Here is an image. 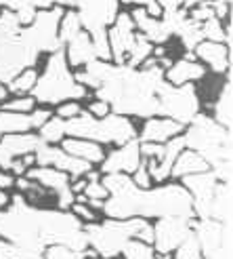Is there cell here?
Returning a JSON list of instances; mask_svg holds the SVG:
<instances>
[{"mask_svg": "<svg viewBox=\"0 0 233 259\" xmlns=\"http://www.w3.org/2000/svg\"><path fill=\"white\" fill-rule=\"evenodd\" d=\"M86 244L101 259H118L124 244L137 238L151 244L153 240V224L145 217H131V219H99L93 224H84Z\"/></svg>", "mask_w": 233, "mask_h": 259, "instance_id": "6da1fadb", "label": "cell"}, {"mask_svg": "<svg viewBox=\"0 0 233 259\" xmlns=\"http://www.w3.org/2000/svg\"><path fill=\"white\" fill-rule=\"evenodd\" d=\"M30 95L36 99V103H42L44 108H57L63 101L84 99L88 95V89L78 84L61 49L48 55L44 70L38 72L36 87L32 89Z\"/></svg>", "mask_w": 233, "mask_h": 259, "instance_id": "7a4b0ae2", "label": "cell"}, {"mask_svg": "<svg viewBox=\"0 0 233 259\" xmlns=\"http://www.w3.org/2000/svg\"><path fill=\"white\" fill-rule=\"evenodd\" d=\"M133 217L160 219V217H185L193 219L191 194L183 184H158L149 190L135 188L133 192Z\"/></svg>", "mask_w": 233, "mask_h": 259, "instance_id": "3957f363", "label": "cell"}, {"mask_svg": "<svg viewBox=\"0 0 233 259\" xmlns=\"http://www.w3.org/2000/svg\"><path fill=\"white\" fill-rule=\"evenodd\" d=\"M40 53L25 40L21 23L11 11H0V82L9 84L15 76L34 68Z\"/></svg>", "mask_w": 233, "mask_h": 259, "instance_id": "277c9868", "label": "cell"}, {"mask_svg": "<svg viewBox=\"0 0 233 259\" xmlns=\"http://www.w3.org/2000/svg\"><path fill=\"white\" fill-rule=\"evenodd\" d=\"M139 131L128 116L107 114L103 118H93L82 110L76 118L66 120V137H80L95 141L99 146H122L126 141L137 139Z\"/></svg>", "mask_w": 233, "mask_h": 259, "instance_id": "5b68a950", "label": "cell"}, {"mask_svg": "<svg viewBox=\"0 0 233 259\" xmlns=\"http://www.w3.org/2000/svg\"><path fill=\"white\" fill-rule=\"evenodd\" d=\"M185 148L198 152L208 162V166H216L218 162L231 160V131L216 124L210 116L198 114L183 131Z\"/></svg>", "mask_w": 233, "mask_h": 259, "instance_id": "8992f818", "label": "cell"}, {"mask_svg": "<svg viewBox=\"0 0 233 259\" xmlns=\"http://www.w3.org/2000/svg\"><path fill=\"white\" fill-rule=\"evenodd\" d=\"M40 230L46 247L59 244L72 251H86L84 224L72 211L61 209H40Z\"/></svg>", "mask_w": 233, "mask_h": 259, "instance_id": "52a82bcc", "label": "cell"}, {"mask_svg": "<svg viewBox=\"0 0 233 259\" xmlns=\"http://www.w3.org/2000/svg\"><path fill=\"white\" fill-rule=\"evenodd\" d=\"M155 101H158V116L177 120L179 124L187 126L200 114V97L196 84H181L172 87L166 80L155 91Z\"/></svg>", "mask_w": 233, "mask_h": 259, "instance_id": "ba28073f", "label": "cell"}, {"mask_svg": "<svg viewBox=\"0 0 233 259\" xmlns=\"http://www.w3.org/2000/svg\"><path fill=\"white\" fill-rule=\"evenodd\" d=\"M66 9L53 7V9H42L36 11V17L30 25L21 28L25 40H28L38 53H55L61 51L63 45L59 40V21L63 17Z\"/></svg>", "mask_w": 233, "mask_h": 259, "instance_id": "9c48e42d", "label": "cell"}, {"mask_svg": "<svg viewBox=\"0 0 233 259\" xmlns=\"http://www.w3.org/2000/svg\"><path fill=\"white\" fill-rule=\"evenodd\" d=\"M196 219V217H193ZM193 219H185V217H160L153 219V240L151 247L162 259L170 257L179 244L187 238V234L193 228Z\"/></svg>", "mask_w": 233, "mask_h": 259, "instance_id": "30bf717a", "label": "cell"}, {"mask_svg": "<svg viewBox=\"0 0 233 259\" xmlns=\"http://www.w3.org/2000/svg\"><path fill=\"white\" fill-rule=\"evenodd\" d=\"M118 0H72V9L78 13L82 23V30L95 36L109 25L118 17Z\"/></svg>", "mask_w": 233, "mask_h": 259, "instance_id": "8fae6325", "label": "cell"}, {"mask_svg": "<svg viewBox=\"0 0 233 259\" xmlns=\"http://www.w3.org/2000/svg\"><path fill=\"white\" fill-rule=\"evenodd\" d=\"M25 177L30 181H36L38 186H42L55 196L57 209L70 211L72 204L76 202V194L72 192V179L63 171H57L53 166H38L34 164L32 169L25 171Z\"/></svg>", "mask_w": 233, "mask_h": 259, "instance_id": "7c38bea8", "label": "cell"}, {"mask_svg": "<svg viewBox=\"0 0 233 259\" xmlns=\"http://www.w3.org/2000/svg\"><path fill=\"white\" fill-rule=\"evenodd\" d=\"M34 156H36V164L38 166H53V169L70 175V179L84 177V175H88L90 171H93V164H88V162H84L80 158H76V156H70L68 152L61 150V146L42 144Z\"/></svg>", "mask_w": 233, "mask_h": 259, "instance_id": "4fadbf2b", "label": "cell"}, {"mask_svg": "<svg viewBox=\"0 0 233 259\" xmlns=\"http://www.w3.org/2000/svg\"><path fill=\"white\" fill-rule=\"evenodd\" d=\"M135 36H137V30H135V23L131 19V13H118L115 21L107 28V40H109L113 66H124L128 49L133 47Z\"/></svg>", "mask_w": 233, "mask_h": 259, "instance_id": "5bb4252c", "label": "cell"}, {"mask_svg": "<svg viewBox=\"0 0 233 259\" xmlns=\"http://www.w3.org/2000/svg\"><path fill=\"white\" fill-rule=\"evenodd\" d=\"M141 152H139V139H131L122 146H115L111 152H105V158L99 164V173H124L133 175L137 166L141 164Z\"/></svg>", "mask_w": 233, "mask_h": 259, "instance_id": "9a60e30c", "label": "cell"}, {"mask_svg": "<svg viewBox=\"0 0 233 259\" xmlns=\"http://www.w3.org/2000/svg\"><path fill=\"white\" fill-rule=\"evenodd\" d=\"M40 146H42V139L34 131L3 135V139H0V169L9 171L11 162L15 158L28 156V154H36Z\"/></svg>", "mask_w": 233, "mask_h": 259, "instance_id": "2e32d148", "label": "cell"}, {"mask_svg": "<svg viewBox=\"0 0 233 259\" xmlns=\"http://www.w3.org/2000/svg\"><path fill=\"white\" fill-rule=\"evenodd\" d=\"M193 57H196L204 68H210L218 76H227L231 68V49L223 42H210L202 40L193 49Z\"/></svg>", "mask_w": 233, "mask_h": 259, "instance_id": "e0dca14e", "label": "cell"}, {"mask_svg": "<svg viewBox=\"0 0 233 259\" xmlns=\"http://www.w3.org/2000/svg\"><path fill=\"white\" fill-rule=\"evenodd\" d=\"M185 131L183 124H179L177 120L164 118V116H151V118H145L143 126L139 128V141H145V144H166L172 137H179Z\"/></svg>", "mask_w": 233, "mask_h": 259, "instance_id": "ac0fdd59", "label": "cell"}, {"mask_svg": "<svg viewBox=\"0 0 233 259\" xmlns=\"http://www.w3.org/2000/svg\"><path fill=\"white\" fill-rule=\"evenodd\" d=\"M206 76V68L193 57V53L185 55L183 59L172 61L170 66L164 70V80L172 87H181V84H196L198 80H202Z\"/></svg>", "mask_w": 233, "mask_h": 259, "instance_id": "d6986e66", "label": "cell"}, {"mask_svg": "<svg viewBox=\"0 0 233 259\" xmlns=\"http://www.w3.org/2000/svg\"><path fill=\"white\" fill-rule=\"evenodd\" d=\"M131 19L135 23V30H139V34L145 36L151 45H164L170 38V32L166 30L162 19L151 17L143 7H137L135 11H131Z\"/></svg>", "mask_w": 233, "mask_h": 259, "instance_id": "ffe728a7", "label": "cell"}, {"mask_svg": "<svg viewBox=\"0 0 233 259\" xmlns=\"http://www.w3.org/2000/svg\"><path fill=\"white\" fill-rule=\"evenodd\" d=\"M63 55L68 59V66L76 68V70H82L86 68L90 61H95V47L93 40H90V34L88 32H80L74 40H70L68 45H63Z\"/></svg>", "mask_w": 233, "mask_h": 259, "instance_id": "44dd1931", "label": "cell"}, {"mask_svg": "<svg viewBox=\"0 0 233 259\" xmlns=\"http://www.w3.org/2000/svg\"><path fill=\"white\" fill-rule=\"evenodd\" d=\"M61 150L68 152L70 156H76L88 164H101L103 158H105V148L95 144V141H88V139H80V137H66L61 141Z\"/></svg>", "mask_w": 233, "mask_h": 259, "instance_id": "7402d4cb", "label": "cell"}, {"mask_svg": "<svg viewBox=\"0 0 233 259\" xmlns=\"http://www.w3.org/2000/svg\"><path fill=\"white\" fill-rule=\"evenodd\" d=\"M210 166L208 162H206L198 152H193V150H183L177 156L174 164H172V171H170V179H183L187 175H196V173H204V171H208Z\"/></svg>", "mask_w": 233, "mask_h": 259, "instance_id": "603a6c76", "label": "cell"}, {"mask_svg": "<svg viewBox=\"0 0 233 259\" xmlns=\"http://www.w3.org/2000/svg\"><path fill=\"white\" fill-rule=\"evenodd\" d=\"M210 118L221 124L223 128L231 131V118H233V99H231V80H229V74H227V80L223 82L221 91L216 95V101L212 106V116Z\"/></svg>", "mask_w": 233, "mask_h": 259, "instance_id": "cb8c5ba5", "label": "cell"}, {"mask_svg": "<svg viewBox=\"0 0 233 259\" xmlns=\"http://www.w3.org/2000/svg\"><path fill=\"white\" fill-rule=\"evenodd\" d=\"M36 131L32 112L30 114H17V112H5L0 110V135H13V133H30Z\"/></svg>", "mask_w": 233, "mask_h": 259, "instance_id": "d4e9b609", "label": "cell"}, {"mask_svg": "<svg viewBox=\"0 0 233 259\" xmlns=\"http://www.w3.org/2000/svg\"><path fill=\"white\" fill-rule=\"evenodd\" d=\"M38 137L42 139V144L59 146L61 141L66 139V120L57 118V116L53 114L40 128H38Z\"/></svg>", "mask_w": 233, "mask_h": 259, "instance_id": "484cf974", "label": "cell"}, {"mask_svg": "<svg viewBox=\"0 0 233 259\" xmlns=\"http://www.w3.org/2000/svg\"><path fill=\"white\" fill-rule=\"evenodd\" d=\"M36 80H38V70L25 68L7 84V91L9 95H30L32 89L36 87Z\"/></svg>", "mask_w": 233, "mask_h": 259, "instance_id": "4316f807", "label": "cell"}, {"mask_svg": "<svg viewBox=\"0 0 233 259\" xmlns=\"http://www.w3.org/2000/svg\"><path fill=\"white\" fill-rule=\"evenodd\" d=\"M181 38V42H183V47L187 51H193L198 47V42H202V23L193 21L189 15L185 17V21L181 23V28L177 30V34Z\"/></svg>", "mask_w": 233, "mask_h": 259, "instance_id": "83f0119b", "label": "cell"}, {"mask_svg": "<svg viewBox=\"0 0 233 259\" xmlns=\"http://www.w3.org/2000/svg\"><path fill=\"white\" fill-rule=\"evenodd\" d=\"M80 32H82V23H80L78 13L74 9L66 11L63 13V17H61V21H59V40H61V45H68Z\"/></svg>", "mask_w": 233, "mask_h": 259, "instance_id": "f1b7e54d", "label": "cell"}, {"mask_svg": "<svg viewBox=\"0 0 233 259\" xmlns=\"http://www.w3.org/2000/svg\"><path fill=\"white\" fill-rule=\"evenodd\" d=\"M118 259H162V257L153 251L151 244H147L143 240H137V238H131L124 244V249H122Z\"/></svg>", "mask_w": 233, "mask_h": 259, "instance_id": "f546056e", "label": "cell"}, {"mask_svg": "<svg viewBox=\"0 0 233 259\" xmlns=\"http://www.w3.org/2000/svg\"><path fill=\"white\" fill-rule=\"evenodd\" d=\"M38 108V103L32 95H9L3 106H0V110L5 112H17V114H30Z\"/></svg>", "mask_w": 233, "mask_h": 259, "instance_id": "4dcf8cb0", "label": "cell"}, {"mask_svg": "<svg viewBox=\"0 0 233 259\" xmlns=\"http://www.w3.org/2000/svg\"><path fill=\"white\" fill-rule=\"evenodd\" d=\"M202 40L227 45V25H223V21L216 17L202 21Z\"/></svg>", "mask_w": 233, "mask_h": 259, "instance_id": "1f68e13d", "label": "cell"}, {"mask_svg": "<svg viewBox=\"0 0 233 259\" xmlns=\"http://www.w3.org/2000/svg\"><path fill=\"white\" fill-rule=\"evenodd\" d=\"M90 257H97L90 249H86V251H72L68 247L50 244V247H46L42 259H90Z\"/></svg>", "mask_w": 233, "mask_h": 259, "instance_id": "d6a6232c", "label": "cell"}, {"mask_svg": "<svg viewBox=\"0 0 233 259\" xmlns=\"http://www.w3.org/2000/svg\"><path fill=\"white\" fill-rule=\"evenodd\" d=\"M170 257L172 259H202V251H200V244H198L196 234H193V228L187 234V238L179 244V249Z\"/></svg>", "mask_w": 233, "mask_h": 259, "instance_id": "836d02e7", "label": "cell"}, {"mask_svg": "<svg viewBox=\"0 0 233 259\" xmlns=\"http://www.w3.org/2000/svg\"><path fill=\"white\" fill-rule=\"evenodd\" d=\"M78 114H82L80 101H63L55 108V116L61 118V120H72V118H76Z\"/></svg>", "mask_w": 233, "mask_h": 259, "instance_id": "e575fe53", "label": "cell"}, {"mask_svg": "<svg viewBox=\"0 0 233 259\" xmlns=\"http://www.w3.org/2000/svg\"><path fill=\"white\" fill-rule=\"evenodd\" d=\"M72 213L80 219L82 224H93V222H99V215H97V211L95 209H90V206L86 204V202H74L72 204Z\"/></svg>", "mask_w": 233, "mask_h": 259, "instance_id": "d590c367", "label": "cell"}, {"mask_svg": "<svg viewBox=\"0 0 233 259\" xmlns=\"http://www.w3.org/2000/svg\"><path fill=\"white\" fill-rule=\"evenodd\" d=\"M131 179H133V184H135L137 188H141V190H149V188L153 186L151 175H149V171H147V162H145V158L141 160V164L137 166V171L131 175Z\"/></svg>", "mask_w": 233, "mask_h": 259, "instance_id": "8d00e7d4", "label": "cell"}, {"mask_svg": "<svg viewBox=\"0 0 233 259\" xmlns=\"http://www.w3.org/2000/svg\"><path fill=\"white\" fill-rule=\"evenodd\" d=\"M86 114H90L93 118H103V116H107V114H111V108L107 106L105 101H101V99H95V101H90L88 106H86V110H84Z\"/></svg>", "mask_w": 233, "mask_h": 259, "instance_id": "74e56055", "label": "cell"}, {"mask_svg": "<svg viewBox=\"0 0 233 259\" xmlns=\"http://www.w3.org/2000/svg\"><path fill=\"white\" fill-rule=\"evenodd\" d=\"M118 3H126V5L143 7L151 17H160V15H162V9L158 7V3H155V0H118Z\"/></svg>", "mask_w": 233, "mask_h": 259, "instance_id": "f35d334b", "label": "cell"}, {"mask_svg": "<svg viewBox=\"0 0 233 259\" xmlns=\"http://www.w3.org/2000/svg\"><path fill=\"white\" fill-rule=\"evenodd\" d=\"M13 186H15V175L0 169V190H11Z\"/></svg>", "mask_w": 233, "mask_h": 259, "instance_id": "ab89813d", "label": "cell"}, {"mask_svg": "<svg viewBox=\"0 0 233 259\" xmlns=\"http://www.w3.org/2000/svg\"><path fill=\"white\" fill-rule=\"evenodd\" d=\"M158 7L162 11H177V9H183V0H155Z\"/></svg>", "mask_w": 233, "mask_h": 259, "instance_id": "60d3db41", "label": "cell"}, {"mask_svg": "<svg viewBox=\"0 0 233 259\" xmlns=\"http://www.w3.org/2000/svg\"><path fill=\"white\" fill-rule=\"evenodd\" d=\"M11 194H9V190H0V211L3 209H7V206L11 204Z\"/></svg>", "mask_w": 233, "mask_h": 259, "instance_id": "b9f144b4", "label": "cell"}, {"mask_svg": "<svg viewBox=\"0 0 233 259\" xmlns=\"http://www.w3.org/2000/svg\"><path fill=\"white\" fill-rule=\"evenodd\" d=\"M204 3H210V0H183V9H193V7L204 5Z\"/></svg>", "mask_w": 233, "mask_h": 259, "instance_id": "7bdbcfd3", "label": "cell"}, {"mask_svg": "<svg viewBox=\"0 0 233 259\" xmlns=\"http://www.w3.org/2000/svg\"><path fill=\"white\" fill-rule=\"evenodd\" d=\"M9 97V91H7V84L0 82V106H3V101Z\"/></svg>", "mask_w": 233, "mask_h": 259, "instance_id": "ee69618b", "label": "cell"}, {"mask_svg": "<svg viewBox=\"0 0 233 259\" xmlns=\"http://www.w3.org/2000/svg\"><path fill=\"white\" fill-rule=\"evenodd\" d=\"M0 11H3V9H0Z\"/></svg>", "mask_w": 233, "mask_h": 259, "instance_id": "f6af8a7d", "label": "cell"}]
</instances>
